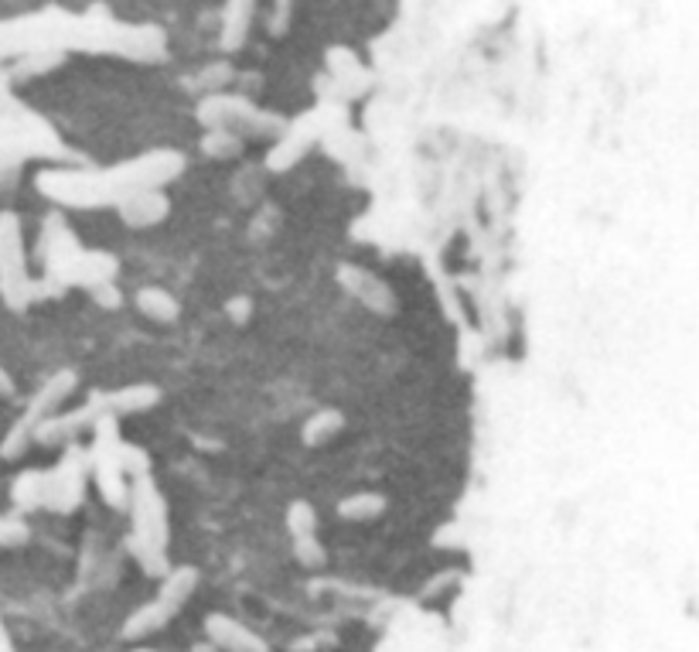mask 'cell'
<instances>
[{
    "instance_id": "cell-6",
    "label": "cell",
    "mask_w": 699,
    "mask_h": 652,
    "mask_svg": "<svg viewBox=\"0 0 699 652\" xmlns=\"http://www.w3.org/2000/svg\"><path fill=\"white\" fill-rule=\"evenodd\" d=\"M338 427H341V417H338V414H331V410H324V414H318L314 420H307V427H304V441H307V444L328 441V437L335 434Z\"/></svg>"
},
{
    "instance_id": "cell-5",
    "label": "cell",
    "mask_w": 699,
    "mask_h": 652,
    "mask_svg": "<svg viewBox=\"0 0 699 652\" xmlns=\"http://www.w3.org/2000/svg\"><path fill=\"white\" fill-rule=\"evenodd\" d=\"M287 526H290V533H294V540H301V536H314L318 516H314V509L307 506V502H294V506L287 509Z\"/></svg>"
},
{
    "instance_id": "cell-10",
    "label": "cell",
    "mask_w": 699,
    "mask_h": 652,
    "mask_svg": "<svg viewBox=\"0 0 699 652\" xmlns=\"http://www.w3.org/2000/svg\"><path fill=\"white\" fill-rule=\"evenodd\" d=\"M229 311H232V318H246V311H249V301H246V297H243V301H232L229 304Z\"/></svg>"
},
{
    "instance_id": "cell-4",
    "label": "cell",
    "mask_w": 699,
    "mask_h": 652,
    "mask_svg": "<svg viewBox=\"0 0 699 652\" xmlns=\"http://www.w3.org/2000/svg\"><path fill=\"white\" fill-rule=\"evenodd\" d=\"M382 509H386V499L372 492H362V495H352V499L338 502L341 519H376Z\"/></svg>"
},
{
    "instance_id": "cell-1",
    "label": "cell",
    "mask_w": 699,
    "mask_h": 652,
    "mask_svg": "<svg viewBox=\"0 0 699 652\" xmlns=\"http://www.w3.org/2000/svg\"><path fill=\"white\" fill-rule=\"evenodd\" d=\"M0 294L11 308H24L31 301V280L24 270L21 222L14 212H0Z\"/></svg>"
},
{
    "instance_id": "cell-11",
    "label": "cell",
    "mask_w": 699,
    "mask_h": 652,
    "mask_svg": "<svg viewBox=\"0 0 699 652\" xmlns=\"http://www.w3.org/2000/svg\"><path fill=\"white\" fill-rule=\"evenodd\" d=\"M0 652H14V649H11V635H7L4 622H0Z\"/></svg>"
},
{
    "instance_id": "cell-2",
    "label": "cell",
    "mask_w": 699,
    "mask_h": 652,
    "mask_svg": "<svg viewBox=\"0 0 699 652\" xmlns=\"http://www.w3.org/2000/svg\"><path fill=\"white\" fill-rule=\"evenodd\" d=\"M123 222H130V226H154V222H161L164 216H168V198H164V192H157V188H144V192H133L123 198Z\"/></svg>"
},
{
    "instance_id": "cell-12",
    "label": "cell",
    "mask_w": 699,
    "mask_h": 652,
    "mask_svg": "<svg viewBox=\"0 0 699 652\" xmlns=\"http://www.w3.org/2000/svg\"><path fill=\"white\" fill-rule=\"evenodd\" d=\"M137 652H147V649H137Z\"/></svg>"
},
{
    "instance_id": "cell-7",
    "label": "cell",
    "mask_w": 699,
    "mask_h": 652,
    "mask_svg": "<svg viewBox=\"0 0 699 652\" xmlns=\"http://www.w3.org/2000/svg\"><path fill=\"white\" fill-rule=\"evenodd\" d=\"M24 540H28V526L18 516H0V547H14Z\"/></svg>"
},
{
    "instance_id": "cell-3",
    "label": "cell",
    "mask_w": 699,
    "mask_h": 652,
    "mask_svg": "<svg viewBox=\"0 0 699 652\" xmlns=\"http://www.w3.org/2000/svg\"><path fill=\"white\" fill-rule=\"evenodd\" d=\"M137 308L144 311L147 318H154V321H174L178 318V301L164 291V287H144V291H137Z\"/></svg>"
},
{
    "instance_id": "cell-8",
    "label": "cell",
    "mask_w": 699,
    "mask_h": 652,
    "mask_svg": "<svg viewBox=\"0 0 699 652\" xmlns=\"http://www.w3.org/2000/svg\"><path fill=\"white\" fill-rule=\"evenodd\" d=\"M294 550L307 567H321L324 564V550L318 547V540H314V536H301V540H294Z\"/></svg>"
},
{
    "instance_id": "cell-9",
    "label": "cell",
    "mask_w": 699,
    "mask_h": 652,
    "mask_svg": "<svg viewBox=\"0 0 699 652\" xmlns=\"http://www.w3.org/2000/svg\"><path fill=\"white\" fill-rule=\"evenodd\" d=\"M14 393V379L7 376V369H0V396H11Z\"/></svg>"
}]
</instances>
